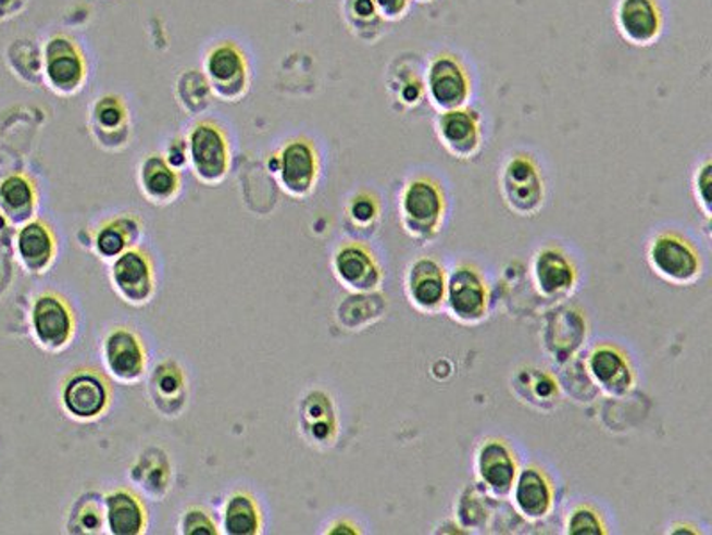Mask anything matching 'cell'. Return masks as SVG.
Segmentation results:
<instances>
[{
  "label": "cell",
  "mask_w": 712,
  "mask_h": 535,
  "mask_svg": "<svg viewBox=\"0 0 712 535\" xmlns=\"http://www.w3.org/2000/svg\"><path fill=\"white\" fill-rule=\"evenodd\" d=\"M448 213V200L435 178L417 175L404 184L399 197L401 223L413 239L427 244L442 228Z\"/></svg>",
  "instance_id": "cell-1"
},
{
  "label": "cell",
  "mask_w": 712,
  "mask_h": 535,
  "mask_svg": "<svg viewBox=\"0 0 712 535\" xmlns=\"http://www.w3.org/2000/svg\"><path fill=\"white\" fill-rule=\"evenodd\" d=\"M647 261L659 278L673 286H692L702 277V256L689 239L673 231L653 236L647 250Z\"/></svg>",
  "instance_id": "cell-2"
},
{
  "label": "cell",
  "mask_w": 712,
  "mask_h": 535,
  "mask_svg": "<svg viewBox=\"0 0 712 535\" xmlns=\"http://www.w3.org/2000/svg\"><path fill=\"white\" fill-rule=\"evenodd\" d=\"M499 189L508 208L519 216H536L546 202V181L533 155H510L499 174Z\"/></svg>",
  "instance_id": "cell-3"
},
{
  "label": "cell",
  "mask_w": 712,
  "mask_h": 535,
  "mask_svg": "<svg viewBox=\"0 0 712 535\" xmlns=\"http://www.w3.org/2000/svg\"><path fill=\"white\" fill-rule=\"evenodd\" d=\"M424 94L438 113L469 105L472 79L460 58L451 52L433 55L424 70Z\"/></svg>",
  "instance_id": "cell-4"
},
{
  "label": "cell",
  "mask_w": 712,
  "mask_h": 535,
  "mask_svg": "<svg viewBox=\"0 0 712 535\" xmlns=\"http://www.w3.org/2000/svg\"><path fill=\"white\" fill-rule=\"evenodd\" d=\"M444 309L463 325L485 322L490 311V291L483 273L474 264L462 263L448 273Z\"/></svg>",
  "instance_id": "cell-5"
},
{
  "label": "cell",
  "mask_w": 712,
  "mask_h": 535,
  "mask_svg": "<svg viewBox=\"0 0 712 535\" xmlns=\"http://www.w3.org/2000/svg\"><path fill=\"white\" fill-rule=\"evenodd\" d=\"M203 74L211 85L212 95L225 102L241 100L250 89L248 60L245 52L232 41L214 45L207 52Z\"/></svg>",
  "instance_id": "cell-6"
},
{
  "label": "cell",
  "mask_w": 712,
  "mask_h": 535,
  "mask_svg": "<svg viewBox=\"0 0 712 535\" xmlns=\"http://www.w3.org/2000/svg\"><path fill=\"white\" fill-rule=\"evenodd\" d=\"M41 72L47 86L61 97L79 94L88 79V65L79 47L61 35L45 43Z\"/></svg>",
  "instance_id": "cell-7"
},
{
  "label": "cell",
  "mask_w": 712,
  "mask_h": 535,
  "mask_svg": "<svg viewBox=\"0 0 712 535\" xmlns=\"http://www.w3.org/2000/svg\"><path fill=\"white\" fill-rule=\"evenodd\" d=\"M519 461L515 451L499 437H488L477 446L474 457L476 486L485 490L494 500H504L519 475Z\"/></svg>",
  "instance_id": "cell-8"
},
{
  "label": "cell",
  "mask_w": 712,
  "mask_h": 535,
  "mask_svg": "<svg viewBox=\"0 0 712 535\" xmlns=\"http://www.w3.org/2000/svg\"><path fill=\"white\" fill-rule=\"evenodd\" d=\"M189 163L205 184L222 183L230 166V147L225 133L214 122H198L187 138Z\"/></svg>",
  "instance_id": "cell-9"
},
{
  "label": "cell",
  "mask_w": 712,
  "mask_h": 535,
  "mask_svg": "<svg viewBox=\"0 0 712 535\" xmlns=\"http://www.w3.org/2000/svg\"><path fill=\"white\" fill-rule=\"evenodd\" d=\"M320 155L312 141L305 138L292 139L275 158V172L282 188L292 197L303 199L312 194L320 178Z\"/></svg>",
  "instance_id": "cell-10"
},
{
  "label": "cell",
  "mask_w": 712,
  "mask_h": 535,
  "mask_svg": "<svg viewBox=\"0 0 712 535\" xmlns=\"http://www.w3.org/2000/svg\"><path fill=\"white\" fill-rule=\"evenodd\" d=\"M586 375L608 397H625L636 386L629 356L611 343H600L586 359Z\"/></svg>",
  "instance_id": "cell-11"
},
{
  "label": "cell",
  "mask_w": 712,
  "mask_h": 535,
  "mask_svg": "<svg viewBox=\"0 0 712 535\" xmlns=\"http://www.w3.org/2000/svg\"><path fill=\"white\" fill-rule=\"evenodd\" d=\"M435 133L444 149L452 158H476L483 149V120L471 105L460 110L442 111L435 119Z\"/></svg>",
  "instance_id": "cell-12"
},
{
  "label": "cell",
  "mask_w": 712,
  "mask_h": 535,
  "mask_svg": "<svg viewBox=\"0 0 712 535\" xmlns=\"http://www.w3.org/2000/svg\"><path fill=\"white\" fill-rule=\"evenodd\" d=\"M511 507L527 523H538L552 514L555 506L554 482L541 468L530 464L519 470L510 490Z\"/></svg>",
  "instance_id": "cell-13"
},
{
  "label": "cell",
  "mask_w": 712,
  "mask_h": 535,
  "mask_svg": "<svg viewBox=\"0 0 712 535\" xmlns=\"http://www.w3.org/2000/svg\"><path fill=\"white\" fill-rule=\"evenodd\" d=\"M614 24L627 43L650 47L663 35V10L658 0H619Z\"/></svg>",
  "instance_id": "cell-14"
},
{
  "label": "cell",
  "mask_w": 712,
  "mask_h": 535,
  "mask_svg": "<svg viewBox=\"0 0 712 535\" xmlns=\"http://www.w3.org/2000/svg\"><path fill=\"white\" fill-rule=\"evenodd\" d=\"M404 291L412 308L424 314H435L446 306L448 272L437 259L421 258L408 268Z\"/></svg>",
  "instance_id": "cell-15"
},
{
  "label": "cell",
  "mask_w": 712,
  "mask_h": 535,
  "mask_svg": "<svg viewBox=\"0 0 712 535\" xmlns=\"http://www.w3.org/2000/svg\"><path fill=\"white\" fill-rule=\"evenodd\" d=\"M530 273L536 289L546 298L569 297L579 283V273L574 261L566 256L565 250L554 245L536 252Z\"/></svg>",
  "instance_id": "cell-16"
},
{
  "label": "cell",
  "mask_w": 712,
  "mask_h": 535,
  "mask_svg": "<svg viewBox=\"0 0 712 535\" xmlns=\"http://www.w3.org/2000/svg\"><path fill=\"white\" fill-rule=\"evenodd\" d=\"M335 275L354 293H371L379 288L384 272L373 253L362 245H346L335 253Z\"/></svg>",
  "instance_id": "cell-17"
},
{
  "label": "cell",
  "mask_w": 712,
  "mask_h": 535,
  "mask_svg": "<svg viewBox=\"0 0 712 535\" xmlns=\"http://www.w3.org/2000/svg\"><path fill=\"white\" fill-rule=\"evenodd\" d=\"M109 391L105 382L95 373H77L63 389L64 409L77 420H93L108 407Z\"/></svg>",
  "instance_id": "cell-18"
},
{
  "label": "cell",
  "mask_w": 712,
  "mask_h": 535,
  "mask_svg": "<svg viewBox=\"0 0 712 535\" xmlns=\"http://www.w3.org/2000/svg\"><path fill=\"white\" fill-rule=\"evenodd\" d=\"M36 337L43 347L60 350L74 333V320L66 303L55 295H43L33 312Z\"/></svg>",
  "instance_id": "cell-19"
},
{
  "label": "cell",
  "mask_w": 712,
  "mask_h": 535,
  "mask_svg": "<svg viewBox=\"0 0 712 535\" xmlns=\"http://www.w3.org/2000/svg\"><path fill=\"white\" fill-rule=\"evenodd\" d=\"M91 130L100 145L108 149L125 147L128 139V111L127 105L116 95H103L91 105Z\"/></svg>",
  "instance_id": "cell-20"
},
{
  "label": "cell",
  "mask_w": 712,
  "mask_h": 535,
  "mask_svg": "<svg viewBox=\"0 0 712 535\" xmlns=\"http://www.w3.org/2000/svg\"><path fill=\"white\" fill-rule=\"evenodd\" d=\"M550 316L546 328V347L554 361L569 362L586 339V322L575 309H563Z\"/></svg>",
  "instance_id": "cell-21"
},
{
  "label": "cell",
  "mask_w": 712,
  "mask_h": 535,
  "mask_svg": "<svg viewBox=\"0 0 712 535\" xmlns=\"http://www.w3.org/2000/svg\"><path fill=\"white\" fill-rule=\"evenodd\" d=\"M105 366L114 377L123 382L138 381L145 370V352L141 343L127 328H118L105 339L103 347Z\"/></svg>",
  "instance_id": "cell-22"
},
{
  "label": "cell",
  "mask_w": 712,
  "mask_h": 535,
  "mask_svg": "<svg viewBox=\"0 0 712 535\" xmlns=\"http://www.w3.org/2000/svg\"><path fill=\"white\" fill-rule=\"evenodd\" d=\"M113 283L125 300L147 302L153 291L152 268L138 250L123 252L113 266Z\"/></svg>",
  "instance_id": "cell-23"
},
{
  "label": "cell",
  "mask_w": 712,
  "mask_h": 535,
  "mask_svg": "<svg viewBox=\"0 0 712 535\" xmlns=\"http://www.w3.org/2000/svg\"><path fill=\"white\" fill-rule=\"evenodd\" d=\"M513 391L516 398L527 406L541 411L554 409L560 403V386L552 375L536 368H526L513 378Z\"/></svg>",
  "instance_id": "cell-24"
},
{
  "label": "cell",
  "mask_w": 712,
  "mask_h": 535,
  "mask_svg": "<svg viewBox=\"0 0 712 535\" xmlns=\"http://www.w3.org/2000/svg\"><path fill=\"white\" fill-rule=\"evenodd\" d=\"M139 184L148 199L153 202H170L177 197L180 177L163 155H148L139 169Z\"/></svg>",
  "instance_id": "cell-25"
},
{
  "label": "cell",
  "mask_w": 712,
  "mask_h": 535,
  "mask_svg": "<svg viewBox=\"0 0 712 535\" xmlns=\"http://www.w3.org/2000/svg\"><path fill=\"white\" fill-rule=\"evenodd\" d=\"M105 520L114 535H138L145 528V511L128 490H114L105 498Z\"/></svg>",
  "instance_id": "cell-26"
},
{
  "label": "cell",
  "mask_w": 712,
  "mask_h": 535,
  "mask_svg": "<svg viewBox=\"0 0 712 535\" xmlns=\"http://www.w3.org/2000/svg\"><path fill=\"white\" fill-rule=\"evenodd\" d=\"M491 496H488L485 490L474 484V486L465 487L462 495L457 500V523L462 526L465 534L471 532H485L490 528L491 518L496 514L494 511V503H491Z\"/></svg>",
  "instance_id": "cell-27"
},
{
  "label": "cell",
  "mask_w": 712,
  "mask_h": 535,
  "mask_svg": "<svg viewBox=\"0 0 712 535\" xmlns=\"http://www.w3.org/2000/svg\"><path fill=\"white\" fill-rule=\"evenodd\" d=\"M342 16L349 30L365 43L378 41L388 24L374 0H342Z\"/></svg>",
  "instance_id": "cell-28"
},
{
  "label": "cell",
  "mask_w": 712,
  "mask_h": 535,
  "mask_svg": "<svg viewBox=\"0 0 712 535\" xmlns=\"http://www.w3.org/2000/svg\"><path fill=\"white\" fill-rule=\"evenodd\" d=\"M18 252L30 270L41 272L54 256V239L49 228L40 222L25 225L18 236Z\"/></svg>",
  "instance_id": "cell-29"
},
{
  "label": "cell",
  "mask_w": 712,
  "mask_h": 535,
  "mask_svg": "<svg viewBox=\"0 0 712 535\" xmlns=\"http://www.w3.org/2000/svg\"><path fill=\"white\" fill-rule=\"evenodd\" d=\"M223 528L230 535H255L261 528V515L255 501L245 493H236L226 501Z\"/></svg>",
  "instance_id": "cell-30"
},
{
  "label": "cell",
  "mask_w": 712,
  "mask_h": 535,
  "mask_svg": "<svg viewBox=\"0 0 712 535\" xmlns=\"http://www.w3.org/2000/svg\"><path fill=\"white\" fill-rule=\"evenodd\" d=\"M303 425L312 441L326 443L335 434L334 409L323 393H312L303 403Z\"/></svg>",
  "instance_id": "cell-31"
},
{
  "label": "cell",
  "mask_w": 712,
  "mask_h": 535,
  "mask_svg": "<svg viewBox=\"0 0 712 535\" xmlns=\"http://www.w3.org/2000/svg\"><path fill=\"white\" fill-rule=\"evenodd\" d=\"M384 298L374 295V291L357 293L340 306L339 318L346 327L357 331V328L365 327L369 323L379 320L384 316Z\"/></svg>",
  "instance_id": "cell-32"
},
{
  "label": "cell",
  "mask_w": 712,
  "mask_h": 535,
  "mask_svg": "<svg viewBox=\"0 0 712 535\" xmlns=\"http://www.w3.org/2000/svg\"><path fill=\"white\" fill-rule=\"evenodd\" d=\"M0 202L13 220H25L35 208V188L24 175H11L0 184Z\"/></svg>",
  "instance_id": "cell-33"
},
{
  "label": "cell",
  "mask_w": 712,
  "mask_h": 535,
  "mask_svg": "<svg viewBox=\"0 0 712 535\" xmlns=\"http://www.w3.org/2000/svg\"><path fill=\"white\" fill-rule=\"evenodd\" d=\"M212 95L211 85L207 80L203 72L198 70H187L177 79V99L183 104L187 113L200 114L211 104Z\"/></svg>",
  "instance_id": "cell-34"
},
{
  "label": "cell",
  "mask_w": 712,
  "mask_h": 535,
  "mask_svg": "<svg viewBox=\"0 0 712 535\" xmlns=\"http://www.w3.org/2000/svg\"><path fill=\"white\" fill-rule=\"evenodd\" d=\"M102 514L99 495L83 496L72 511L70 531L74 534H97L102 528Z\"/></svg>",
  "instance_id": "cell-35"
},
{
  "label": "cell",
  "mask_w": 712,
  "mask_h": 535,
  "mask_svg": "<svg viewBox=\"0 0 712 535\" xmlns=\"http://www.w3.org/2000/svg\"><path fill=\"white\" fill-rule=\"evenodd\" d=\"M153 395L155 400H164L167 403H175V407L180 409L183 407L184 398V378L183 373L178 368L173 366L172 362L163 364L155 372V377L152 381Z\"/></svg>",
  "instance_id": "cell-36"
},
{
  "label": "cell",
  "mask_w": 712,
  "mask_h": 535,
  "mask_svg": "<svg viewBox=\"0 0 712 535\" xmlns=\"http://www.w3.org/2000/svg\"><path fill=\"white\" fill-rule=\"evenodd\" d=\"M566 535H604L608 526L600 512L590 503H579L569 512L565 520Z\"/></svg>",
  "instance_id": "cell-37"
},
{
  "label": "cell",
  "mask_w": 712,
  "mask_h": 535,
  "mask_svg": "<svg viewBox=\"0 0 712 535\" xmlns=\"http://www.w3.org/2000/svg\"><path fill=\"white\" fill-rule=\"evenodd\" d=\"M388 88L396 95V99L401 104L407 105V108H415V105L421 104L426 99L424 79H421L412 70H408L407 77L403 74L390 77L388 79Z\"/></svg>",
  "instance_id": "cell-38"
},
{
  "label": "cell",
  "mask_w": 712,
  "mask_h": 535,
  "mask_svg": "<svg viewBox=\"0 0 712 535\" xmlns=\"http://www.w3.org/2000/svg\"><path fill=\"white\" fill-rule=\"evenodd\" d=\"M127 234L123 231V222L113 223V225H108L103 227L99 234H97V239H95V247H97V252L99 256H102L103 259H114L122 256L123 250L127 247Z\"/></svg>",
  "instance_id": "cell-39"
},
{
  "label": "cell",
  "mask_w": 712,
  "mask_h": 535,
  "mask_svg": "<svg viewBox=\"0 0 712 535\" xmlns=\"http://www.w3.org/2000/svg\"><path fill=\"white\" fill-rule=\"evenodd\" d=\"M692 191L698 208L702 209L705 219L711 220L712 213V164L711 159H703L692 177Z\"/></svg>",
  "instance_id": "cell-40"
},
{
  "label": "cell",
  "mask_w": 712,
  "mask_h": 535,
  "mask_svg": "<svg viewBox=\"0 0 712 535\" xmlns=\"http://www.w3.org/2000/svg\"><path fill=\"white\" fill-rule=\"evenodd\" d=\"M349 219L359 227H371L379 216V203L371 194H359L349 202Z\"/></svg>",
  "instance_id": "cell-41"
},
{
  "label": "cell",
  "mask_w": 712,
  "mask_h": 535,
  "mask_svg": "<svg viewBox=\"0 0 712 535\" xmlns=\"http://www.w3.org/2000/svg\"><path fill=\"white\" fill-rule=\"evenodd\" d=\"M184 534L187 535H214L217 534L216 525L202 509H189L184 515Z\"/></svg>",
  "instance_id": "cell-42"
},
{
  "label": "cell",
  "mask_w": 712,
  "mask_h": 535,
  "mask_svg": "<svg viewBox=\"0 0 712 535\" xmlns=\"http://www.w3.org/2000/svg\"><path fill=\"white\" fill-rule=\"evenodd\" d=\"M412 2L413 0H374V4L387 22L403 21Z\"/></svg>",
  "instance_id": "cell-43"
},
{
  "label": "cell",
  "mask_w": 712,
  "mask_h": 535,
  "mask_svg": "<svg viewBox=\"0 0 712 535\" xmlns=\"http://www.w3.org/2000/svg\"><path fill=\"white\" fill-rule=\"evenodd\" d=\"M164 159H166V163L170 164L172 169L177 170V172L178 169H184V166L187 164V161H189L187 141H184L183 138L173 139L172 144H170V147H167L166 155H164Z\"/></svg>",
  "instance_id": "cell-44"
},
{
  "label": "cell",
  "mask_w": 712,
  "mask_h": 535,
  "mask_svg": "<svg viewBox=\"0 0 712 535\" xmlns=\"http://www.w3.org/2000/svg\"><path fill=\"white\" fill-rule=\"evenodd\" d=\"M328 534H348V535H357L360 534L359 528L353 525V523H349V521L346 520H340L335 523L332 528H329Z\"/></svg>",
  "instance_id": "cell-45"
},
{
  "label": "cell",
  "mask_w": 712,
  "mask_h": 535,
  "mask_svg": "<svg viewBox=\"0 0 712 535\" xmlns=\"http://www.w3.org/2000/svg\"><path fill=\"white\" fill-rule=\"evenodd\" d=\"M670 534L697 535L700 534V531H697V528H695L692 525H684V523H677V525H673L672 528H670Z\"/></svg>",
  "instance_id": "cell-46"
},
{
  "label": "cell",
  "mask_w": 712,
  "mask_h": 535,
  "mask_svg": "<svg viewBox=\"0 0 712 535\" xmlns=\"http://www.w3.org/2000/svg\"><path fill=\"white\" fill-rule=\"evenodd\" d=\"M419 4H427V2H433V0H415Z\"/></svg>",
  "instance_id": "cell-47"
}]
</instances>
